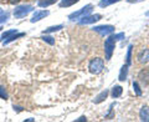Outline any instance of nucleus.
<instances>
[{"instance_id": "5", "label": "nucleus", "mask_w": 149, "mask_h": 122, "mask_svg": "<svg viewBox=\"0 0 149 122\" xmlns=\"http://www.w3.org/2000/svg\"><path fill=\"white\" fill-rule=\"evenodd\" d=\"M92 30L98 32V34L102 35V36H104V35L112 34V32L114 31V26L113 25H98V26L92 27Z\"/></svg>"}, {"instance_id": "28", "label": "nucleus", "mask_w": 149, "mask_h": 122, "mask_svg": "<svg viewBox=\"0 0 149 122\" xmlns=\"http://www.w3.org/2000/svg\"><path fill=\"white\" fill-rule=\"evenodd\" d=\"M147 16H149V11H148V13H147Z\"/></svg>"}, {"instance_id": "2", "label": "nucleus", "mask_w": 149, "mask_h": 122, "mask_svg": "<svg viewBox=\"0 0 149 122\" xmlns=\"http://www.w3.org/2000/svg\"><path fill=\"white\" fill-rule=\"evenodd\" d=\"M104 69V61L103 59L101 57H95L90 61V64H88V70H90V72L93 74V75H98L103 71Z\"/></svg>"}, {"instance_id": "20", "label": "nucleus", "mask_w": 149, "mask_h": 122, "mask_svg": "<svg viewBox=\"0 0 149 122\" xmlns=\"http://www.w3.org/2000/svg\"><path fill=\"white\" fill-rule=\"evenodd\" d=\"M133 90H134V92H136V95H137V96H141V95H142L141 86H139V83H138L137 81H134V82H133Z\"/></svg>"}, {"instance_id": "13", "label": "nucleus", "mask_w": 149, "mask_h": 122, "mask_svg": "<svg viewBox=\"0 0 149 122\" xmlns=\"http://www.w3.org/2000/svg\"><path fill=\"white\" fill-rule=\"evenodd\" d=\"M138 79H141V81L144 83H148L149 82V71L148 70H142L138 75Z\"/></svg>"}, {"instance_id": "18", "label": "nucleus", "mask_w": 149, "mask_h": 122, "mask_svg": "<svg viewBox=\"0 0 149 122\" xmlns=\"http://www.w3.org/2000/svg\"><path fill=\"white\" fill-rule=\"evenodd\" d=\"M120 1V0H101L98 5L101 8H106V6H108V5H112V4H114V3H118Z\"/></svg>"}, {"instance_id": "22", "label": "nucleus", "mask_w": 149, "mask_h": 122, "mask_svg": "<svg viewBox=\"0 0 149 122\" xmlns=\"http://www.w3.org/2000/svg\"><path fill=\"white\" fill-rule=\"evenodd\" d=\"M132 49H133V46L129 45L128 46V53H127V65L128 66L130 65V62H132Z\"/></svg>"}, {"instance_id": "7", "label": "nucleus", "mask_w": 149, "mask_h": 122, "mask_svg": "<svg viewBox=\"0 0 149 122\" xmlns=\"http://www.w3.org/2000/svg\"><path fill=\"white\" fill-rule=\"evenodd\" d=\"M137 59L141 64H147L149 61V49H143L138 53Z\"/></svg>"}, {"instance_id": "21", "label": "nucleus", "mask_w": 149, "mask_h": 122, "mask_svg": "<svg viewBox=\"0 0 149 122\" xmlns=\"http://www.w3.org/2000/svg\"><path fill=\"white\" fill-rule=\"evenodd\" d=\"M0 98L1 100H8V91L4 86H0Z\"/></svg>"}, {"instance_id": "16", "label": "nucleus", "mask_w": 149, "mask_h": 122, "mask_svg": "<svg viewBox=\"0 0 149 122\" xmlns=\"http://www.w3.org/2000/svg\"><path fill=\"white\" fill-rule=\"evenodd\" d=\"M61 29H63V25H56V26H50V27H47V29H45L44 34H50V32L60 31Z\"/></svg>"}, {"instance_id": "8", "label": "nucleus", "mask_w": 149, "mask_h": 122, "mask_svg": "<svg viewBox=\"0 0 149 122\" xmlns=\"http://www.w3.org/2000/svg\"><path fill=\"white\" fill-rule=\"evenodd\" d=\"M15 32H17L16 29H10V30L5 31V32H3L1 36H0V41L3 43V45H8L9 39H10V37H11L14 34H15Z\"/></svg>"}, {"instance_id": "11", "label": "nucleus", "mask_w": 149, "mask_h": 122, "mask_svg": "<svg viewBox=\"0 0 149 122\" xmlns=\"http://www.w3.org/2000/svg\"><path fill=\"white\" fill-rule=\"evenodd\" d=\"M107 96H108V90H104V91H102L100 95H97L95 98H93V104H101V102H103Z\"/></svg>"}, {"instance_id": "9", "label": "nucleus", "mask_w": 149, "mask_h": 122, "mask_svg": "<svg viewBox=\"0 0 149 122\" xmlns=\"http://www.w3.org/2000/svg\"><path fill=\"white\" fill-rule=\"evenodd\" d=\"M49 11L47 10H40V11H35L34 13V15H32V19H31V22H37V21H40L41 19H45L46 16L49 15Z\"/></svg>"}, {"instance_id": "23", "label": "nucleus", "mask_w": 149, "mask_h": 122, "mask_svg": "<svg viewBox=\"0 0 149 122\" xmlns=\"http://www.w3.org/2000/svg\"><path fill=\"white\" fill-rule=\"evenodd\" d=\"M41 39H42L45 43H47L50 45H54L55 44V39L54 37H51V36H47V35H44V36H41Z\"/></svg>"}, {"instance_id": "14", "label": "nucleus", "mask_w": 149, "mask_h": 122, "mask_svg": "<svg viewBox=\"0 0 149 122\" xmlns=\"http://www.w3.org/2000/svg\"><path fill=\"white\" fill-rule=\"evenodd\" d=\"M122 92H123L122 86L116 85L113 88H112V97H113V98H118L120 95H122Z\"/></svg>"}, {"instance_id": "6", "label": "nucleus", "mask_w": 149, "mask_h": 122, "mask_svg": "<svg viewBox=\"0 0 149 122\" xmlns=\"http://www.w3.org/2000/svg\"><path fill=\"white\" fill-rule=\"evenodd\" d=\"M102 19V15L101 14H95V15H86L81 18L80 20V25H88V24H93V22L98 21Z\"/></svg>"}, {"instance_id": "12", "label": "nucleus", "mask_w": 149, "mask_h": 122, "mask_svg": "<svg viewBox=\"0 0 149 122\" xmlns=\"http://www.w3.org/2000/svg\"><path fill=\"white\" fill-rule=\"evenodd\" d=\"M127 76H128V65L125 64V65H123V66H122V69H120L118 80H119V81H125V80H127Z\"/></svg>"}, {"instance_id": "4", "label": "nucleus", "mask_w": 149, "mask_h": 122, "mask_svg": "<svg viewBox=\"0 0 149 122\" xmlns=\"http://www.w3.org/2000/svg\"><path fill=\"white\" fill-rule=\"evenodd\" d=\"M92 9H93V5H92V4H88V5L83 6L81 10H77V11H74L72 14H70L68 19H70V20H77V19H81L83 16L88 15V14L92 11Z\"/></svg>"}, {"instance_id": "26", "label": "nucleus", "mask_w": 149, "mask_h": 122, "mask_svg": "<svg viewBox=\"0 0 149 122\" xmlns=\"http://www.w3.org/2000/svg\"><path fill=\"white\" fill-rule=\"evenodd\" d=\"M19 1H20V0H11L13 4H16V3H19Z\"/></svg>"}, {"instance_id": "24", "label": "nucleus", "mask_w": 149, "mask_h": 122, "mask_svg": "<svg viewBox=\"0 0 149 122\" xmlns=\"http://www.w3.org/2000/svg\"><path fill=\"white\" fill-rule=\"evenodd\" d=\"M86 120H87V118H86L85 116H81L80 118H77V120H76V122H81V121H86Z\"/></svg>"}, {"instance_id": "17", "label": "nucleus", "mask_w": 149, "mask_h": 122, "mask_svg": "<svg viewBox=\"0 0 149 122\" xmlns=\"http://www.w3.org/2000/svg\"><path fill=\"white\" fill-rule=\"evenodd\" d=\"M55 3H57V0H41V1H39V6L40 8H47Z\"/></svg>"}, {"instance_id": "27", "label": "nucleus", "mask_w": 149, "mask_h": 122, "mask_svg": "<svg viewBox=\"0 0 149 122\" xmlns=\"http://www.w3.org/2000/svg\"><path fill=\"white\" fill-rule=\"evenodd\" d=\"M26 122H31V121H34V118H27V120H25Z\"/></svg>"}, {"instance_id": "19", "label": "nucleus", "mask_w": 149, "mask_h": 122, "mask_svg": "<svg viewBox=\"0 0 149 122\" xmlns=\"http://www.w3.org/2000/svg\"><path fill=\"white\" fill-rule=\"evenodd\" d=\"M78 3V0H61V3H60V6L61 8H66V6H71L73 4Z\"/></svg>"}, {"instance_id": "3", "label": "nucleus", "mask_w": 149, "mask_h": 122, "mask_svg": "<svg viewBox=\"0 0 149 122\" xmlns=\"http://www.w3.org/2000/svg\"><path fill=\"white\" fill-rule=\"evenodd\" d=\"M32 10H34V6L32 5H30V4H22V5H19L14 9V16L16 19L25 18L27 14H30Z\"/></svg>"}, {"instance_id": "10", "label": "nucleus", "mask_w": 149, "mask_h": 122, "mask_svg": "<svg viewBox=\"0 0 149 122\" xmlns=\"http://www.w3.org/2000/svg\"><path fill=\"white\" fill-rule=\"evenodd\" d=\"M139 118L141 121L149 122V106H143L139 111Z\"/></svg>"}, {"instance_id": "25", "label": "nucleus", "mask_w": 149, "mask_h": 122, "mask_svg": "<svg viewBox=\"0 0 149 122\" xmlns=\"http://www.w3.org/2000/svg\"><path fill=\"white\" fill-rule=\"evenodd\" d=\"M128 3H141V1H144V0H127Z\"/></svg>"}, {"instance_id": "1", "label": "nucleus", "mask_w": 149, "mask_h": 122, "mask_svg": "<svg viewBox=\"0 0 149 122\" xmlns=\"http://www.w3.org/2000/svg\"><path fill=\"white\" fill-rule=\"evenodd\" d=\"M123 37H124V32H119V34H116V35H109L108 39H106V41H104L106 60H109L112 57V54H113V51H114L117 40H122Z\"/></svg>"}, {"instance_id": "15", "label": "nucleus", "mask_w": 149, "mask_h": 122, "mask_svg": "<svg viewBox=\"0 0 149 122\" xmlns=\"http://www.w3.org/2000/svg\"><path fill=\"white\" fill-rule=\"evenodd\" d=\"M9 19V13L0 8V24H5Z\"/></svg>"}]
</instances>
